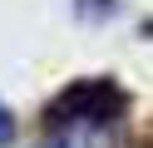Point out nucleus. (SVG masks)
Listing matches in <instances>:
<instances>
[{
  "label": "nucleus",
  "mask_w": 153,
  "mask_h": 148,
  "mask_svg": "<svg viewBox=\"0 0 153 148\" xmlns=\"http://www.w3.org/2000/svg\"><path fill=\"white\" fill-rule=\"evenodd\" d=\"M123 114H128V94L114 79H79L45 109V128L64 143H79V138H104L109 128H119Z\"/></svg>",
  "instance_id": "obj_1"
},
{
  "label": "nucleus",
  "mask_w": 153,
  "mask_h": 148,
  "mask_svg": "<svg viewBox=\"0 0 153 148\" xmlns=\"http://www.w3.org/2000/svg\"><path fill=\"white\" fill-rule=\"evenodd\" d=\"M10 138H15V118H10V109L0 104V148L10 143Z\"/></svg>",
  "instance_id": "obj_2"
},
{
  "label": "nucleus",
  "mask_w": 153,
  "mask_h": 148,
  "mask_svg": "<svg viewBox=\"0 0 153 148\" xmlns=\"http://www.w3.org/2000/svg\"><path fill=\"white\" fill-rule=\"evenodd\" d=\"M138 148H153V138H148V143H138Z\"/></svg>",
  "instance_id": "obj_3"
}]
</instances>
